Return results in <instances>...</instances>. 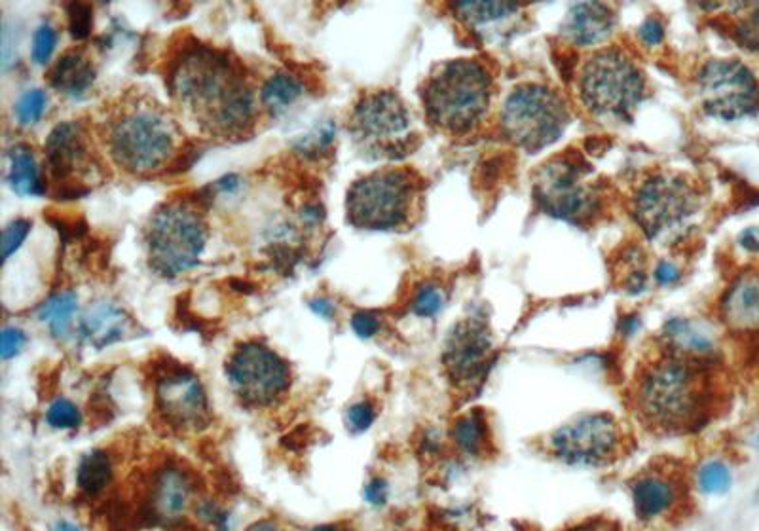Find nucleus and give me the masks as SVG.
Listing matches in <instances>:
<instances>
[{
    "mask_svg": "<svg viewBox=\"0 0 759 531\" xmlns=\"http://www.w3.org/2000/svg\"><path fill=\"white\" fill-rule=\"evenodd\" d=\"M756 448H758V452H759V433H758V437H756Z\"/></svg>",
    "mask_w": 759,
    "mask_h": 531,
    "instance_id": "nucleus-53",
    "label": "nucleus"
},
{
    "mask_svg": "<svg viewBox=\"0 0 759 531\" xmlns=\"http://www.w3.org/2000/svg\"><path fill=\"white\" fill-rule=\"evenodd\" d=\"M352 329L361 340H371L382 329V321H380V317L376 313H353Z\"/></svg>",
    "mask_w": 759,
    "mask_h": 531,
    "instance_id": "nucleus-43",
    "label": "nucleus"
},
{
    "mask_svg": "<svg viewBox=\"0 0 759 531\" xmlns=\"http://www.w3.org/2000/svg\"><path fill=\"white\" fill-rule=\"evenodd\" d=\"M699 209L693 184L678 173H657L638 186L632 198V217L651 239L680 230Z\"/></svg>",
    "mask_w": 759,
    "mask_h": 531,
    "instance_id": "nucleus-13",
    "label": "nucleus"
},
{
    "mask_svg": "<svg viewBox=\"0 0 759 531\" xmlns=\"http://www.w3.org/2000/svg\"><path fill=\"white\" fill-rule=\"evenodd\" d=\"M245 531H283V528L279 526L276 520H270V518H262V520L253 522L251 526H247V528H245Z\"/></svg>",
    "mask_w": 759,
    "mask_h": 531,
    "instance_id": "nucleus-49",
    "label": "nucleus"
},
{
    "mask_svg": "<svg viewBox=\"0 0 759 531\" xmlns=\"http://www.w3.org/2000/svg\"><path fill=\"white\" fill-rule=\"evenodd\" d=\"M543 452L566 467L600 469L625 456L627 433L610 412H583L551 431Z\"/></svg>",
    "mask_w": 759,
    "mask_h": 531,
    "instance_id": "nucleus-9",
    "label": "nucleus"
},
{
    "mask_svg": "<svg viewBox=\"0 0 759 531\" xmlns=\"http://www.w3.org/2000/svg\"><path fill=\"white\" fill-rule=\"evenodd\" d=\"M661 351L680 357L685 361L701 363V365H716L718 363V338L703 323L674 317L668 319L659 336Z\"/></svg>",
    "mask_w": 759,
    "mask_h": 531,
    "instance_id": "nucleus-20",
    "label": "nucleus"
},
{
    "mask_svg": "<svg viewBox=\"0 0 759 531\" xmlns=\"http://www.w3.org/2000/svg\"><path fill=\"white\" fill-rule=\"evenodd\" d=\"M534 198L547 215L577 226L591 222L602 209L591 167L572 156H558L537 169Z\"/></svg>",
    "mask_w": 759,
    "mask_h": 531,
    "instance_id": "nucleus-11",
    "label": "nucleus"
},
{
    "mask_svg": "<svg viewBox=\"0 0 759 531\" xmlns=\"http://www.w3.org/2000/svg\"><path fill=\"white\" fill-rule=\"evenodd\" d=\"M52 531H82L76 524H73V522H69V520H57L56 524H54V528H52Z\"/></svg>",
    "mask_w": 759,
    "mask_h": 531,
    "instance_id": "nucleus-51",
    "label": "nucleus"
},
{
    "mask_svg": "<svg viewBox=\"0 0 759 531\" xmlns=\"http://www.w3.org/2000/svg\"><path fill=\"white\" fill-rule=\"evenodd\" d=\"M6 181L10 188L23 198H40L46 194L37 158L33 150L25 145H18L8 152Z\"/></svg>",
    "mask_w": 759,
    "mask_h": 531,
    "instance_id": "nucleus-27",
    "label": "nucleus"
},
{
    "mask_svg": "<svg viewBox=\"0 0 759 531\" xmlns=\"http://www.w3.org/2000/svg\"><path fill=\"white\" fill-rule=\"evenodd\" d=\"M69 21H71V35L75 38H86L92 31V8L84 4H71L69 6Z\"/></svg>",
    "mask_w": 759,
    "mask_h": 531,
    "instance_id": "nucleus-42",
    "label": "nucleus"
},
{
    "mask_svg": "<svg viewBox=\"0 0 759 531\" xmlns=\"http://www.w3.org/2000/svg\"><path fill=\"white\" fill-rule=\"evenodd\" d=\"M680 270L676 266H672L670 262H661L655 270V279L659 285H672L680 279Z\"/></svg>",
    "mask_w": 759,
    "mask_h": 531,
    "instance_id": "nucleus-46",
    "label": "nucleus"
},
{
    "mask_svg": "<svg viewBox=\"0 0 759 531\" xmlns=\"http://www.w3.org/2000/svg\"><path fill=\"white\" fill-rule=\"evenodd\" d=\"M169 90L179 107L217 137H240L253 126L257 103L245 76L228 55L192 46L169 73Z\"/></svg>",
    "mask_w": 759,
    "mask_h": 531,
    "instance_id": "nucleus-1",
    "label": "nucleus"
},
{
    "mask_svg": "<svg viewBox=\"0 0 759 531\" xmlns=\"http://www.w3.org/2000/svg\"><path fill=\"white\" fill-rule=\"evenodd\" d=\"M46 164L57 183H84V177L93 171L92 152L88 147L86 131L78 122H61L46 141Z\"/></svg>",
    "mask_w": 759,
    "mask_h": 531,
    "instance_id": "nucleus-19",
    "label": "nucleus"
},
{
    "mask_svg": "<svg viewBox=\"0 0 759 531\" xmlns=\"http://www.w3.org/2000/svg\"><path fill=\"white\" fill-rule=\"evenodd\" d=\"M48 107V93L40 88L35 90H27L23 93L14 107V114H16V120H18L19 126H35L40 122V118L44 116Z\"/></svg>",
    "mask_w": 759,
    "mask_h": 531,
    "instance_id": "nucleus-34",
    "label": "nucleus"
},
{
    "mask_svg": "<svg viewBox=\"0 0 759 531\" xmlns=\"http://www.w3.org/2000/svg\"><path fill=\"white\" fill-rule=\"evenodd\" d=\"M226 380L241 403L266 408L283 399L291 387V368L274 349L243 342L226 361Z\"/></svg>",
    "mask_w": 759,
    "mask_h": 531,
    "instance_id": "nucleus-12",
    "label": "nucleus"
},
{
    "mask_svg": "<svg viewBox=\"0 0 759 531\" xmlns=\"http://www.w3.org/2000/svg\"><path fill=\"white\" fill-rule=\"evenodd\" d=\"M448 439L458 456L471 461H484L494 454L492 425L482 408H473L452 423Z\"/></svg>",
    "mask_w": 759,
    "mask_h": 531,
    "instance_id": "nucleus-25",
    "label": "nucleus"
},
{
    "mask_svg": "<svg viewBox=\"0 0 759 531\" xmlns=\"http://www.w3.org/2000/svg\"><path fill=\"white\" fill-rule=\"evenodd\" d=\"M46 423L56 431H75L82 425V412L73 401L57 397L46 410Z\"/></svg>",
    "mask_w": 759,
    "mask_h": 531,
    "instance_id": "nucleus-35",
    "label": "nucleus"
},
{
    "mask_svg": "<svg viewBox=\"0 0 759 531\" xmlns=\"http://www.w3.org/2000/svg\"><path fill=\"white\" fill-rule=\"evenodd\" d=\"M302 93H304L302 84L295 76L279 73L266 80L260 92V99H262L264 109L268 110L272 116H281L291 107H295Z\"/></svg>",
    "mask_w": 759,
    "mask_h": 531,
    "instance_id": "nucleus-31",
    "label": "nucleus"
},
{
    "mask_svg": "<svg viewBox=\"0 0 759 531\" xmlns=\"http://www.w3.org/2000/svg\"><path fill=\"white\" fill-rule=\"evenodd\" d=\"M452 10L473 33L486 40L505 38L522 14L520 6L505 2H462L454 4Z\"/></svg>",
    "mask_w": 759,
    "mask_h": 531,
    "instance_id": "nucleus-23",
    "label": "nucleus"
},
{
    "mask_svg": "<svg viewBox=\"0 0 759 531\" xmlns=\"http://www.w3.org/2000/svg\"><path fill=\"white\" fill-rule=\"evenodd\" d=\"M57 46L56 29L50 23L38 25L35 35H33V44H31V57L37 65H46L50 57L54 54Z\"/></svg>",
    "mask_w": 759,
    "mask_h": 531,
    "instance_id": "nucleus-37",
    "label": "nucleus"
},
{
    "mask_svg": "<svg viewBox=\"0 0 759 531\" xmlns=\"http://www.w3.org/2000/svg\"><path fill=\"white\" fill-rule=\"evenodd\" d=\"M501 135L515 147L536 154L556 143L570 126V109L560 93L545 84H520L501 105Z\"/></svg>",
    "mask_w": 759,
    "mask_h": 531,
    "instance_id": "nucleus-7",
    "label": "nucleus"
},
{
    "mask_svg": "<svg viewBox=\"0 0 759 531\" xmlns=\"http://www.w3.org/2000/svg\"><path fill=\"white\" fill-rule=\"evenodd\" d=\"M712 367L659 351L632 385L640 422L661 435H687L704 427L716 408Z\"/></svg>",
    "mask_w": 759,
    "mask_h": 531,
    "instance_id": "nucleus-2",
    "label": "nucleus"
},
{
    "mask_svg": "<svg viewBox=\"0 0 759 531\" xmlns=\"http://www.w3.org/2000/svg\"><path fill=\"white\" fill-rule=\"evenodd\" d=\"M78 312V298L75 293L54 294L48 298L40 308H38V321L46 325L50 334L57 340L69 338L73 325H75V315Z\"/></svg>",
    "mask_w": 759,
    "mask_h": 531,
    "instance_id": "nucleus-30",
    "label": "nucleus"
},
{
    "mask_svg": "<svg viewBox=\"0 0 759 531\" xmlns=\"http://www.w3.org/2000/svg\"><path fill=\"white\" fill-rule=\"evenodd\" d=\"M741 247H744L746 251L750 253H758L759 251V228H748L744 230L739 238Z\"/></svg>",
    "mask_w": 759,
    "mask_h": 531,
    "instance_id": "nucleus-48",
    "label": "nucleus"
},
{
    "mask_svg": "<svg viewBox=\"0 0 759 531\" xmlns=\"http://www.w3.org/2000/svg\"><path fill=\"white\" fill-rule=\"evenodd\" d=\"M162 420L181 431H198L209 423V399L202 380L188 368H167L154 385Z\"/></svg>",
    "mask_w": 759,
    "mask_h": 531,
    "instance_id": "nucleus-17",
    "label": "nucleus"
},
{
    "mask_svg": "<svg viewBox=\"0 0 759 531\" xmlns=\"http://www.w3.org/2000/svg\"><path fill=\"white\" fill-rule=\"evenodd\" d=\"M179 131L164 110L135 101L116 110L107 124L112 160L135 175L164 169L177 154Z\"/></svg>",
    "mask_w": 759,
    "mask_h": 531,
    "instance_id": "nucleus-4",
    "label": "nucleus"
},
{
    "mask_svg": "<svg viewBox=\"0 0 759 531\" xmlns=\"http://www.w3.org/2000/svg\"><path fill=\"white\" fill-rule=\"evenodd\" d=\"M130 317L112 302H95L84 313L78 332L82 340L95 349H105L120 342L130 330Z\"/></svg>",
    "mask_w": 759,
    "mask_h": 531,
    "instance_id": "nucleus-24",
    "label": "nucleus"
},
{
    "mask_svg": "<svg viewBox=\"0 0 759 531\" xmlns=\"http://www.w3.org/2000/svg\"><path fill=\"white\" fill-rule=\"evenodd\" d=\"M29 230H31V222L25 219L12 220L4 228V232H2V258H4V262H8L12 255H16L21 243L29 236Z\"/></svg>",
    "mask_w": 759,
    "mask_h": 531,
    "instance_id": "nucleus-38",
    "label": "nucleus"
},
{
    "mask_svg": "<svg viewBox=\"0 0 759 531\" xmlns=\"http://www.w3.org/2000/svg\"><path fill=\"white\" fill-rule=\"evenodd\" d=\"M27 346V334L18 327H4L0 336V357L2 361H10L18 357Z\"/></svg>",
    "mask_w": 759,
    "mask_h": 531,
    "instance_id": "nucleus-41",
    "label": "nucleus"
},
{
    "mask_svg": "<svg viewBox=\"0 0 759 531\" xmlns=\"http://www.w3.org/2000/svg\"><path fill=\"white\" fill-rule=\"evenodd\" d=\"M376 416H378L376 406L371 401H357L346 410L344 422H346V427L350 433L361 435V433L371 429L376 422Z\"/></svg>",
    "mask_w": 759,
    "mask_h": 531,
    "instance_id": "nucleus-36",
    "label": "nucleus"
},
{
    "mask_svg": "<svg viewBox=\"0 0 759 531\" xmlns=\"http://www.w3.org/2000/svg\"><path fill=\"white\" fill-rule=\"evenodd\" d=\"M496 361L494 334L481 315L465 317L446 336L441 363L448 382L462 393H477Z\"/></svg>",
    "mask_w": 759,
    "mask_h": 531,
    "instance_id": "nucleus-15",
    "label": "nucleus"
},
{
    "mask_svg": "<svg viewBox=\"0 0 759 531\" xmlns=\"http://www.w3.org/2000/svg\"><path fill=\"white\" fill-rule=\"evenodd\" d=\"M422 181L414 171L388 167L355 181L348 190V222L359 230H397L408 224Z\"/></svg>",
    "mask_w": 759,
    "mask_h": 531,
    "instance_id": "nucleus-6",
    "label": "nucleus"
},
{
    "mask_svg": "<svg viewBox=\"0 0 759 531\" xmlns=\"http://www.w3.org/2000/svg\"><path fill=\"white\" fill-rule=\"evenodd\" d=\"M196 514L205 524L215 531H232V516L215 501H202L200 505L196 503Z\"/></svg>",
    "mask_w": 759,
    "mask_h": 531,
    "instance_id": "nucleus-39",
    "label": "nucleus"
},
{
    "mask_svg": "<svg viewBox=\"0 0 759 531\" xmlns=\"http://www.w3.org/2000/svg\"><path fill=\"white\" fill-rule=\"evenodd\" d=\"M615 14L608 4L581 2L570 8L562 23V35L575 46H594L610 37Z\"/></svg>",
    "mask_w": 759,
    "mask_h": 531,
    "instance_id": "nucleus-22",
    "label": "nucleus"
},
{
    "mask_svg": "<svg viewBox=\"0 0 759 531\" xmlns=\"http://www.w3.org/2000/svg\"><path fill=\"white\" fill-rule=\"evenodd\" d=\"M114 461L107 450L93 448L78 459L75 471L76 490L86 497H97L111 486Z\"/></svg>",
    "mask_w": 759,
    "mask_h": 531,
    "instance_id": "nucleus-28",
    "label": "nucleus"
},
{
    "mask_svg": "<svg viewBox=\"0 0 759 531\" xmlns=\"http://www.w3.org/2000/svg\"><path fill=\"white\" fill-rule=\"evenodd\" d=\"M746 14L735 19L731 35L744 50L759 52V4H744Z\"/></svg>",
    "mask_w": 759,
    "mask_h": 531,
    "instance_id": "nucleus-32",
    "label": "nucleus"
},
{
    "mask_svg": "<svg viewBox=\"0 0 759 531\" xmlns=\"http://www.w3.org/2000/svg\"><path fill=\"white\" fill-rule=\"evenodd\" d=\"M722 321L735 334H759V274L739 275L723 294Z\"/></svg>",
    "mask_w": 759,
    "mask_h": 531,
    "instance_id": "nucleus-21",
    "label": "nucleus"
},
{
    "mask_svg": "<svg viewBox=\"0 0 759 531\" xmlns=\"http://www.w3.org/2000/svg\"><path fill=\"white\" fill-rule=\"evenodd\" d=\"M445 306V289L441 285H435V283H426L414 294L410 308H412L414 315H418L422 319H433L445 310Z\"/></svg>",
    "mask_w": 759,
    "mask_h": 531,
    "instance_id": "nucleus-33",
    "label": "nucleus"
},
{
    "mask_svg": "<svg viewBox=\"0 0 759 531\" xmlns=\"http://www.w3.org/2000/svg\"><path fill=\"white\" fill-rule=\"evenodd\" d=\"M494 99V76L479 59H452L426 80L422 101L427 122L448 135H467L486 120Z\"/></svg>",
    "mask_w": 759,
    "mask_h": 531,
    "instance_id": "nucleus-3",
    "label": "nucleus"
},
{
    "mask_svg": "<svg viewBox=\"0 0 759 531\" xmlns=\"http://www.w3.org/2000/svg\"><path fill=\"white\" fill-rule=\"evenodd\" d=\"M389 497H391V486H389L388 478L374 475L365 482L363 501L367 505H371L374 509H382L388 505Z\"/></svg>",
    "mask_w": 759,
    "mask_h": 531,
    "instance_id": "nucleus-40",
    "label": "nucleus"
},
{
    "mask_svg": "<svg viewBox=\"0 0 759 531\" xmlns=\"http://www.w3.org/2000/svg\"><path fill=\"white\" fill-rule=\"evenodd\" d=\"M310 308L315 315L323 317V319H333L336 315V308H334L333 302L327 300V298H314L310 300Z\"/></svg>",
    "mask_w": 759,
    "mask_h": 531,
    "instance_id": "nucleus-47",
    "label": "nucleus"
},
{
    "mask_svg": "<svg viewBox=\"0 0 759 531\" xmlns=\"http://www.w3.org/2000/svg\"><path fill=\"white\" fill-rule=\"evenodd\" d=\"M691 492L689 475L668 467L644 469L629 480L632 511L646 526L665 524L682 516Z\"/></svg>",
    "mask_w": 759,
    "mask_h": 531,
    "instance_id": "nucleus-16",
    "label": "nucleus"
},
{
    "mask_svg": "<svg viewBox=\"0 0 759 531\" xmlns=\"http://www.w3.org/2000/svg\"><path fill=\"white\" fill-rule=\"evenodd\" d=\"M758 499H759V490H758Z\"/></svg>",
    "mask_w": 759,
    "mask_h": 531,
    "instance_id": "nucleus-54",
    "label": "nucleus"
},
{
    "mask_svg": "<svg viewBox=\"0 0 759 531\" xmlns=\"http://www.w3.org/2000/svg\"><path fill=\"white\" fill-rule=\"evenodd\" d=\"M310 531H340L338 530V526H334V524H319V526H315V528H312Z\"/></svg>",
    "mask_w": 759,
    "mask_h": 531,
    "instance_id": "nucleus-52",
    "label": "nucleus"
},
{
    "mask_svg": "<svg viewBox=\"0 0 759 531\" xmlns=\"http://www.w3.org/2000/svg\"><path fill=\"white\" fill-rule=\"evenodd\" d=\"M640 325H642V323H640V319H638L636 315L625 317V319L621 321V334L630 338V336L636 334V330L640 329Z\"/></svg>",
    "mask_w": 759,
    "mask_h": 531,
    "instance_id": "nucleus-50",
    "label": "nucleus"
},
{
    "mask_svg": "<svg viewBox=\"0 0 759 531\" xmlns=\"http://www.w3.org/2000/svg\"><path fill=\"white\" fill-rule=\"evenodd\" d=\"M196 501V484L181 465L167 463L156 469L147 488L149 516L158 524L183 520Z\"/></svg>",
    "mask_w": 759,
    "mask_h": 531,
    "instance_id": "nucleus-18",
    "label": "nucleus"
},
{
    "mask_svg": "<svg viewBox=\"0 0 759 531\" xmlns=\"http://www.w3.org/2000/svg\"><path fill=\"white\" fill-rule=\"evenodd\" d=\"M50 82L57 92L80 99L90 92L95 82L92 61L78 50L67 52L63 57H59V61L54 65L50 73Z\"/></svg>",
    "mask_w": 759,
    "mask_h": 531,
    "instance_id": "nucleus-26",
    "label": "nucleus"
},
{
    "mask_svg": "<svg viewBox=\"0 0 759 531\" xmlns=\"http://www.w3.org/2000/svg\"><path fill=\"white\" fill-rule=\"evenodd\" d=\"M577 93L594 116L625 120L644 99L646 76L625 50L604 48L579 67Z\"/></svg>",
    "mask_w": 759,
    "mask_h": 531,
    "instance_id": "nucleus-5",
    "label": "nucleus"
},
{
    "mask_svg": "<svg viewBox=\"0 0 759 531\" xmlns=\"http://www.w3.org/2000/svg\"><path fill=\"white\" fill-rule=\"evenodd\" d=\"M640 40L646 44V46H657L663 42L665 38V27L663 23L657 18H648L642 25H640Z\"/></svg>",
    "mask_w": 759,
    "mask_h": 531,
    "instance_id": "nucleus-44",
    "label": "nucleus"
},
{
    "mask_svg": "<svg viewBox=\"0 0 759 531\" xmlns=\"http://www.w3.org/2000/svg\"><path fill=\"white\" fill-rule=\"evenodd\" d=\"M697 97L708 116L735 122L758 112V78L737 59H712L697 74Z\"/></svg>",
    "mask_w": 759,
    "mask_h": 531,
    "instance_id": "nucleus-14",
    "label": "nucleus"
},
{
    "mask_svg": "<svg viewBox=\"0 0 759 531\" xmlns=\"http://www.w3.org/2000/svg\"><path fill=\"white\" fill-rule=\"evenodd\" d=\"M691 488L703 497H723L735 486V469L722 456L704 458L691 471Z\"/></svg>",
    "mask_w": 759,
    "mask_h": 531,
    "instance_id": "nucleus-29",
    "label": "nucleus"
},
{
    "mask_svg": "<svg viewBox=\"0 0 759 531\" xmlns=\"http://www.w3.org/2000/svg\"><path fill=\"white\" fill-rule=\"evenodd\" d=\"M564 531H621L617 522H613L610 518H602V516H593V518H587L579 524H575L572 528Z\"/></svg>",
    "mask_w": 759,
    "mask_h": 531,
    "instance_id": "nucleus-45",
    "label": "nucleus"
},
{
    "mask_svg": "<svg viewBox=\"0 0 759 531\" xmlns=\"http://www.w3.org/2000/svg\"><path fill=\"white\" fill-rule=\"evenodd\" d=\"M205 241L204 217L188 203H167L147 228L150 268L164 277L186 274L198 264Z\"/></svg>",
    "mask_w": 759,
    "mask_h": 531,
    "instance_id": "nucleus-10",
    "label": "nucleus"
},
{
    "mask_svg": "<svg viewBox=\"0 0 759 531\" xmlns=\"http://www.w3.org/2000/svg\"><path fill=\"white\" fill-rule=\"evenodd\" d=\"M348 128L355 145L372 160H401L418 141L410 110L391 90L365 93L353 107Z\"/></svg>",
    "mask_w": 759,
    "mask_h": 531,
    "instance_id": "nucleus-8",
    "label": "nucleus"
}]
</instances>
